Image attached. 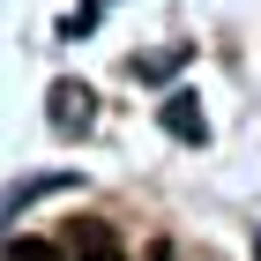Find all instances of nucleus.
Listing matches in <instances>:
<instances>
[{
  "mask_svg": "<svg viewBox=\"0 0 261 261\" xmlns=\"http://www.w3.org/2000/svg\"><path fill=\"white\" fill-rule=\"evenodd\" d=\"M53 127H60V135H82V127H90V90H82V82H60V90H53Z\"/></svg>",
  "mask_w": 261,
  "mask_h": 261,
  "instance_id": "f257e3e1",
  "label": "nucleus"
},
{
  "mask_svg": "<svg viewBox=\"0 0 261 261\" xmlns=\"http://www.w3.org/2000/svg\"><path fill=\"white\" fill-rule=\"evenodd\" d=\"M75 261H120V239H112L105 224H82L75 231Z\"/></svg>",
  "mask_w": 261,
  "mask_h": 261,
  "instance_id": "7ed1b4c3",
  "label": "nucleus"
},
{
  "mask_svg": "<svg viewBox=\"0 0 261 261\" xmlns=\"http://www.w3.org/2000/svg\"><path fill=\"white\" fill-rule=\"evenodd\" d=\"M254 261H261V239H254Z\"/></svg>",
  "mask_w": 261,
  "mask_h": 261,
  "instance_id": "39448f33",
  "label": "nucleus"
},
{
  "mask_svg": "<svg viewBox=\"0 0 261 261\" xmlns=\"http://www.w3.org/2000/svg\"><path fill=\"white\" fill-rule=\"evenodd\" d=\"M164 127H172L179 142H201V135H209V127H201V105L187 97V90H179V97H164Z\"/></svg>",
  "mask_w": 261,
  "mask_h": 261,
  "instance_id": "f03ea898",
  "label": "nucleus"
},
{
  "mask_svg": "<svg viewBox=\"0 0 261 261\" xmlns=\"http://www.w3.org/2000/svg\"><path fill=\"white\" fill-rule=\"evenodd\" d=\"M0 261H67V254H60L53 239H15V246H8Z\"/></svg>",
  "mask_w": 261,
  "mask_h": 261,
  "instance_id": "20e7f679",
  "label": "nucleus"
}]
</instances>
